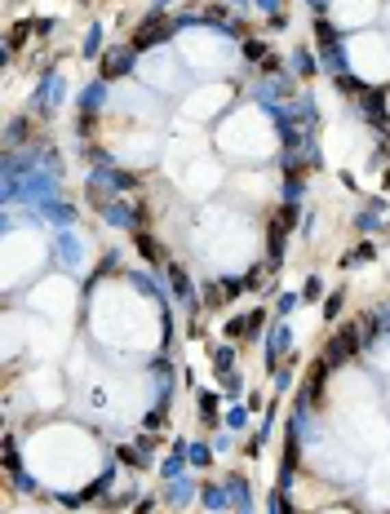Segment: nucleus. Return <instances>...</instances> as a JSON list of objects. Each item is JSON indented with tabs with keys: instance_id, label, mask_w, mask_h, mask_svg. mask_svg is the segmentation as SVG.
Instances as JSON below:
<instances>
[{
	"instance_id": "obj_26",
	"label": "nucleus",
	"mask_w": 390,
	"mask_h": 514,
	"mask_svg": "<svg viewBox=\"0 0 390 514\" xmlns=\"http://www.w3.org/2000/svg\"><path fill=\"white\" fill-rule=\"evenodd\" d=\"M200 302L209 306V311L226 306V293H222V279H204V284H200Z\"/></svg>"
},
{
	"instance_id": "obj_13",
	"label": "nucleus",
	"mask_w": 390,
	"mask_h": 514,
	"mask_svg": "<svg viewBox=\"0 0 390 514\" xmlns=\"http://www.w3.org/2000/svg\"><path fill=\"white\" fill-rule=\"evenodd\" d=\"M191 497H200V488L191 483V474H182V479H169V483H164V506H169V510H182Z\"/></svg>"
},
{
	"instance_id": "obj_34",
	"label": "nucleus",
	"mask_w": 390,
	"mask_h": 514,
	"mask_svg": "<svg viewBox=\"0 0 390 514\" xmlns=\"http://www.w3.org/2000/svg\"><path fill=\"white\" fill-rule=\"evenodd\" d=\"M355 227L364 231V235H373V231H382V213H373V209H364V213H355Z\"/></svg>"
},
{
	"instance_id": "obj_3",
	"label": "nucleus",
	"mask_w": 390,
	"mask_h": 514,
	"mask_svg": "<svg viewBox=\"0 0 390 514\" xmlns=\"http://www.w3.org/2000/svg\"><path fill=\"white\" fill-rule=\"evenodd\" d=\"M173 31H178V18H169V14H146L142 23L133 27V36H129V44H133L138 53H146V49H155V44H169L173 40Z\"/></svg>"
},
{
	"instance_id": "obj_37",
	"label": "nucleus",
	"mask_w": 390,
	"mask_h": 514,
	"mask_svg": "<svg viewBox=\"0 0 390 514\" xmlns=\"http://www.w3.org/2000/svg\"><path fill=\"white\" fill-rule=\"evenodd\" d=\"M324 297V279L320 275H306V284H302V302H320Z\"/></svg>"
},
{
	"instance_id": "obj_23",
	"label": "nucleus",
	"mask_w": 390,
	"mask_h": 514,
	"mask_svg": "<svg viewBox=\"0 0 390 514\" xmlns=\"http://www.w3.org/2000/svg\"><path fill=\"white\" fill-rule=\"evenodd\" d=\"M31 31H36V23H31V18H27V23H14V27H9V49H5V62L14 58V53L23 49L27 40H31Z\"/></svg>"
},
{
	"instance_id": "obj_12",
	"label": "nucleus",
	"mask_w": 390,
	"mask_h": 514,
	"mask_svg": "<svg viewBox=\"0 0 390 514\" xmlns=\"http://www.w3.org/2000/svg\"><path fill=\"white\" fill-rule=\"evenodd\" d=\"M187 448H191L187 439H173V452L160 461V479H164V483H169V479H182V474H187V465H191V461H187Z\"/></svg>"
},
{
	"instance_id": "obj_25",
	"label": "nucleus",
	"mask_w": 390,
	"mask_h": 514,
	"mask_svg": "<svg viewBox=\"0 0 390 514\" xmlns=\"http://www.w3.org/2000/svg\"><path fill=\"white\" fill-rule=\"evenodd\" d=\"M31 133V116H14L9 120V129H5V142H9V151H18V142Z\"/></svg>"
},
{
	"instance_id": "obj_18",
	"label": "nucleus",
	"mask_w": 390,
	"mask_h": 514,
	"mask_svg": "<svg viewBox=\"0 0 390 514\" xmlns=\"http://www.w3.org/2000/svg\"><path fill=\"white\" fill-rule=\"evenodd\" d=\"M40 218H49L53 227H67V231H71V227H76V218H80V213H76V204H67V200H53L49 209L40 213Z\"/></svg>"
},
{
	"instance_id": "obj_35",
	"label": "nucleus",
	"mask_w": 390,
	"mask_h": 514,
	"mask_svg": "<svg viewBox=\"0 0 390 514\" xmlns=\"http://www.w3.org/2000/svg\"><path fill=\"white\" fill-rule=\"evenodd\" d=\"M297 302H302V293H280V297H275V315L289 320V315L297 311Z\"/></svg>"
},
{
	"instance_id": "obj_39",
	"label": "nucleus",
	"mask_w": 390,
	"mask_h": 514,
	"mask_svg": "<svg viewBox=\"0 0 390 514\" xmlns=\"http://www.w3.org/2000/svg\"><path fill=\"white\" fill-rule=\"evenodd\" d=\"M222 386H226V395H239V390H244V377H239V372H226Z\"/></svg>"
},
{
	"instance_id": "obj_17",
	"label": "nucleus",
	"mask_w": 390,
	"mask_h": 514,
	"mask_svg": "<svg viewBox=\"0 0 390 514\" xmlns=\"http://www.w3.org/2000/svg\"><path fill=\"white\" fill-rule=\"evenodd\" d=\"M53 248H58V257H62L67 270H80V240L71 235V231H62V235L53 240Z\"/></svg>"
},
{
	"instance_id": "obj_5",
	"label": "nucleus",
	"mask_w": 390,
	"mask_h": 514,
	"mask_svg": "<svg viewBox=\"0 0 390 514\" xmlns=\"http://www.w3.org/2000/svg\"><path fill=\"white\" fill-rule=\"evenodd\" d=\"M133 67H138V49L133 44H120V49H111L107 58L98 62V80H125V76H133Z\"/></svg>"
},
{
	"instance_id": "obj_41",
	"label": "nucleus",
	"mask_w": 390,
	"mask_h": 514,
	"mask_svg": "<svg viewBox=\"0 0 390 514\" xmlns=\"http://www.w3.org/2000/svg\"><path fill=\"white\" fill-rule=\"evenodd\" d=\"M262 71H266V76H284V62H280V58H275V53H271V58L262 62Z\"/></svg>"
},
{
	"instance_id": "obj_19",
	"label": "nucleus",
	"mask_w": 390,
	"mask_h": 514,
	"mask_svg": "<svg viewBox=\"0 0 390 514\" xmlns=\"http://www.w3.org/2000/svg\"><path fill=\"white\" fill-rule=\"evenodd\" d=\"M209 355H213V372H218V377L235 372V342H218Z\"/></svg>"
},
{
	"instance_id": "obj_24",
	"label": "nucleus",
	"mask_w": 390,
	"mask_h": 514,
	"mask_svg": "<svg viewBox=\"0 0 390 514\" xmlns=\"http://www.w3.org/2000/svg\"><path fill=\"white\" fill-rule=\"evenodd\" d=\"M271 320V311L266 306H253V311H244V342H257L262 337V324Z\"/></svg>"
},
{
	"instance_id": "obj_30",
	"label": "nucleus",
	"mask_w": 390,
	"mask_h": 514,
	"mask_svg": "<svg viewBox=\"0 0 390 514\" xmlns=\"http://www.w3.org/2000/svg\"><path fill=\"white\" fill-rule=\"evenodd\" d=\"M5 470H9V479H14V474H23V457H18V435H5Z\"/></svg>"
},
{
	"instance_id": "obj_45",
	"label": "nucleus",
	"mask_w": 390,
	"mask_h": 514,
	"mask_svg": "<svg viewBox=\"0 0 390 514\" xmlns=\"http://www.w3.org/2000/svg\"><path fill=\"white\" fill-rule=\"evenodd\" d=\"M306 5H311V14H315V18H320V14H324V9H328V0H306Z\"/></svg>"
},
{
	"instance_id": "obj_15",
	"label": "nucleus",
	"mask_w": 390,
	"mask_h": 514,
	"mask_svg": "<svg viewBox=\"0 0 390 514\" xmlns=\"http://www.w3.org/2000/svg\"><path fill=\"white\" fill-rule=\"evenodd\" d=\"M195 408H200V422L218 426V417H222V395H218V390H209V386H200V390H195Z\"/></svg>"
},
{
	"instance_id": "obj_44",
	"label": "nucleus",
	"mask_w": 390,
	"mask_h": 514,
	"mask_svg": "<svg viewBox=\"0 0 390 514\" xmlns=\"http://www.w3.org/2000/svg\"><path fill=\"white\" fill-rule=\"evenodd\" d=\"M253 5H262V9H266V14H271V18L280 14V0H253Z\"/></svg>"
},
{
	"instance_id": "obj_22",
	"label": "nucleus",
	"mask_w": 390,
	"mask_h": 514,
	"mask_svg": "<svg viewBox=\"0 0 390 514\" xmlns=\"http://www.w3.org/2000/svg\"><path fill=\"white\" fill-rule=\"evenodd\" d=\"M373 257H377V244H373V240H364V244H355L346 257H341V266H346V270H359V266H368Z\"/></svg>"
},
{
	"instance_id": "obj_48",
	"label": "nucleus",
	"mask_w": 390,
	"mask_h": 514,
	"mask_svg": "<svg viewBox=\"0 0 390 514\" xmlns=\"http://www.w3.org/2000/svg\"><path fill=\"white\" fill-rule=\"evenodd\" d=\"M226 5H248V0H226Z\"/></svg>"
},
{
	"instance_id": "obj_32",
	"label": "nucleus",
	"mask_w": 390,
	"mask_h": 514,
	"mask_svg": "<svg viewBox=\"0 0 390 514\" xmlns=\"http://www.w3.org/2000/svg\"><path fill=\"white\" fill-rule=\"evenodd\" d=\"M85 160L94 164V169H116V155H111L107 146H98V142H94V146H85Z\"/></svg>"
},
{
	"instance_id": "obj_29",
	"label": "nucleus",
	"mask_w": 390,
	"mask_h": 514,
	"mask_svg": "<svg viewBox=\"0 0 390 514\" xmlns=\"http://www.w3.org/2000/svg\"><path fill=\"white\" fill-rule=\"evenodd\" d=\"M333 85H337V93H346V98H364V93L373 89V85H364L359 76H350V71H346V76H337Z\"/></svg>"
},
{
	"instance_id": "obj_31",
	"label": "nucleus",
	"mask_w": 390,
	"mask_h": 514,
	"mask_svg": "<svg viewBox=\"0 0 390 514\" xmlns=\"http://www.w3.org/2000/svg\"><path fill=\"white\" fill-rule=\"evenodd\" d=\"M80 53H85V58H98V53H102V23H89V31H85V44H80Z\"/></svg>"
},
{
	"instance_id": "obj_47",
	"label": "nucleus",
	"mask_w": 390,
	"mask_h": 514,
	"mask_svg": "<svg viewBox=\"0 0 390 514\" xmlns=\"http://www.w3.org/2000/svg\"><path fill=\"white\" fill-rule=\"evenodd\" d=\"M382 186H386V191H390V164H386V169H382Z\"/></svg>"
},
{
	"instance_id": "obj_20",
	"label": "nucleus",
	"mask_w": 390,
	"mask_h": 514,
	"mask_svg": "<svg viewBox=\"0 0 390 514\" xmlns=\"http://www.w3.org/2000/svg\"><path fill=\"white\" fill-rule=\"evenodd\" d=\"M129 284H133V288H138V293H142V297H151L155 306H169V297H164V288L155 284L151 275H138V270H129Z\"/></svg>"
},
{
	"instance_id": "obj_40",
	"label": "nucleus",
	"mask_w": 390,
	"mask_h": 514,
	"mask_svg": "<svg viewBox=\"0 0 390 514\" xmlns=\"http://www.w3.org/2000/svg\"><path fill=\"white\" fill-rule=\"evenodd\" d=\"M164 413H169V408H155V413H146L142 426H146V430H160V426H164Z\"/></svg>"
},
{
	"instance_id": "obj_33",
	"label": "nucleus",
	"mask_w": 390,
	"mask_h": 514,
	"mask_svg": "<svg viewBox=\"0 0 390 514\" xmlns=\"http://www.w3.org/2000/svg\"><path fill=\"white\" fill-rule=\"evenodd\" d=\"M213 452H218V448H209V444H191V448H187V461L195 465V470H204V465H213Z\"/></svg>"
},
{
	"instance_id": "obj_10",
	"label": "nucleus",
	"mask_w": 390,
	"mask_h": 514,
	"mask_svg": "<svg viewBox=\"0 0 390 514\" xmlns=\"http://www.w3.org/2000/svg\"><path fill=\"white\" fill-rule=\"evenodd\" d=\"M107 98H111V85H107V80H89V85L80 89V98H76L80 116H98V111L107 107Z\"/></svg>"
},
{
	"instance_id": "obj_42",
	"label": "nucleus",
	"mask_w": 390,
	"mask_h": 514,
	"mask_svg": "<svg viewBox=\"0 0 390 514\" xmlns=\"http://www.w3.org/2000/svg\"><path fill=\"white\" fill-rule=\"evenodd\" d=\"M155 506H160V501H155V497H142V501H138L133 510H138V514H155Z\"/></svg>"
},
{
	"instance_id": "obj_43",
	"label": "nucleus",
	"mask_w": 390,
	"mask_h": 514,
	"mask_svg": "<svg viewBox=\"0 0 390 514\" xmlns=\"http://www.w3.org/2000/svg\"><path fill=\"white\" fill-rule=\"evenodd\" d=\"M231 444H235V439H231V430H222V435H218V439H213V448H218V452H226V448H231Z\"/></svg>"
},
{
	"instance_id": "obj_21",
	"label": "nucleus",
	"mask_w": 390,
	"mask_h": 514,
	"mask_svg": "<svg viewBox=\"0 0 390 514\" xmlns=\"http://www.w3.org/2000/svg\"><path fill=\"white\" fill-rule=\"evenodd\" d=\"M306 195V173H284L280 182V204H302Z\"/></svg>"
},
{
	"instance_id": "obj_6",
	"label": "nucleus",
	"mask_w": 390,
	"mask_h": 514,
	"mask_svg": "<svg viewBox=\"0 0 390 514\" xmlns=\"http://www.w3.org/2000/svg\"><path fill=\"white\" fill-rule=\"evenodd\" d=\"M164 279H169V293H173V302H178V306H187L191 315H200V306H204V302L195 297V284H191V275L178 266V261H169V266H164Z\"/></svg>"
},
{
	"instance_id": "obj_7",
	"label": "nucleus",
	"mask_w": 390,
	"mask_h": 514,
	"mask_svg": "<svg viewBox=\"0 0 390 514\" xmlns=\"http://www.w3.org/2000/svg\"><path fill=\"white\" fill-rule=\"evenodd\" d=\"M222 483H226L231 510H235V514H257V501H253V483H248L244 474H239V470H231V474H226V479H222Z\"/></svg>"
},
{
	"instance_id": "obj_9",
	"label": "nucleus",
	"mask_w": 390,
	"mask_h": 514,
	"mask_svg": "<svg viewBox=\"0 0 390 514\" xmlns=\"http://www.w3.org/2000/svg\"><path fill=\"white\" fill-rule=\"evenodd\" d=\"M289 346H293V329L275 320V329L266 333V368H271V372L280 368V355H289Z\"/></svg>"
},
{
	"instance_id": "obj_14",
	"label": "nucleus",
	"mask_w": 390,
	"mask_h": 514,
	"mask_svg": "<svg viewBox=\"0 0 390 514\" xmlns=\"http://www.w3.org/2000/svg\"><path fill=\"white\" fill-rule=\"evenodd\" d=\"M289 67H293V76H297V80H315V76L324 71V62H320V53H311V49L302 44V49H293Z\"/></svg>"
},
{
	"instance_id": "obj_1",
	"label": "nucleus",
	"mask_w": 390,
	"mask_h": 514,
	"mask_svg": "<svg viewBox=\"0 0 390 514\" xmlns=\"http://www.w3.org/2000/svg\"><path fill=\"white\" fill-rule=\"evenodd\" d=\"M302 222V204H275L266 218V270L284 266V244H289L293 227Z\"/></svg>"
},
{
	"instance_id": "obj_46",
	"label": "nucleus",
	"mask_w": 390,
	"mask_h": 514,
	"mask_svg": "<svg viewBox=\"0 0 390 514\" xmlns=\"http://www.w3.org/2000/svg\"><path fill=\"white\" fill-rule=\"evenodd\" d=\"M169 5H178V0H155L151 9H155V14H169Z\"/></svg>"
},
{
	"instance_id": "obj_2",
	"label": "nucleus",
	"mask_w": 390,
	"mask_h": 514,
	"mask_svg": "<svg viewBox=\"0 0 390 514\" xmlns=\"http://www.w3.org/2000/svg\"><path fill=\"white\" fill-rule=\"evenodd\" d=\"M359 350H364V329H359V324H337V333L324 342L320 359L328 363V368H341V363H350Z\"/></svg>"
},
{
	"instance_id": "obj_8",
	"label": "nucleus",
	"mask_w": 390,
	"mask_h": 514,
	"mask_svg": "<svg viewBox=\"0 0 390 514\" xmlns=\"http://www.w3.org/2000/svg\"><path fill=\"white\" fill-rule=\"evenodd\" d=\"M89 177H98L102 186H111V195H129V191H142V177L129 173V169H94Z\"/></svg>"
},
{
	"instance_id": "obj_11",
	"label": "nucleus",
	"mask_w": 390,
	"mask_h": 514,
	"mask_svg": "<svg viewBox=\"0 0 390 514\" xmlns=\"http://www.w3.org/2000/svg\"><path fill=\"white\" fill-rule=\"evenodd\" d=\"M133 248H138V257L146 261V266H169V257H164V244L155 235H146V231H133Z\"/></svg>"
},
{
	"instance_id": "obj_16",
	"label": "nucleus",
	"mask_w": 390,
	"mask_h": 514,
	"mask_svg": "<svg viewBox=\"0 0 390 514\" xmlns=\"http://www.w3.org/2000/svg\"><path fill=\"white\" fill-rule=\"evenodd\" d=\"M200 506L209 510V514H226V510H231L226 483H204V488H200Z\"/></svg>"
},
{
	"instance_id": "obj_28",
	"label": "nucleus",
	"mask_w": 390,
	"mask_h": 514,
	"mask_svg": "<svg viewBox=\"0 0 390 514\" xmlns=\"http://www.w3.org/2000/svg\"><path fill=\"white\" fill-rule=\"evenodd\" d=\"M239 53H244V62H266V58H271V49H266L262 36H248V40L239 44Z\"/></svg>"
},
{
	"instance_id": "obj_27",
	"label": "nucleus",
	"mask_w": 390,
	"mask_h": 514,
	"mask_svg": "<svg viewBox=\"0 0 390 514\" xmlns=\"http://www.w3.org/2000/svg\"><path fill=\"white\" fill-rule=\"evenodd\" d=\"M341 311H346V288H333V293L324 297V320L337 324V320H341Z\"/></svg>"
},
{
	"instance_id": "obj_38",
	"label": "nucleus",
	"mask_w": 390,
	"mask_h": 514,
	"mask_svg": "<svg viewBox=\"0 0 390 514\" xmlns=\"http://www.w3.org/2000/svg\"><path fill=\"white\" fill-rule=\"evenodd\" d=\"M116 266H120V253H116V248H107V253H102V261H98V279L107 275V270H116Z\"/></svg>"
},
{
	"instance_id": "obj_4",
	"label": "nucleus",
	"mask_w": 390,
	"mask_h": 514,
	"mask_svg": "<svg viewBox=\"0 0 390 514\" xmlns=\"http://www.w3.org/2000/svg\"><path fill=\"white\" fill-rule=\"evenodd\" d=\"M62 98H67V80H62L58 71H44V76L36 80V89H31V102H27V116H40V120H49L53 111L62 107Z\"/></svg>"
},
{
	"instance_id": "obj_36",
	"label": "nucleus",
	"mask_w": 390,
	"mask_h": 514,
	"mask_svg": "<svg viewBox=\"0 0 390 514\" xmlns=\"http://www.w3.org/2000/svg\"><path fill=\"white\" fill-rule=\"evenodd\" d=\"M222 426H226V430H239V426H248V404L244 408H226V417H222Z\"/></svg>"
}]
</instances>
